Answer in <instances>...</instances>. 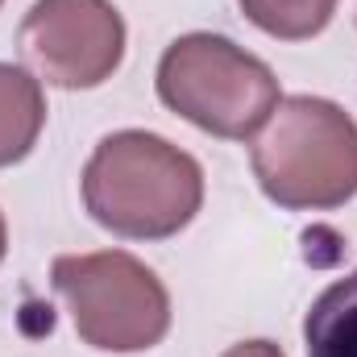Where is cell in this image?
Instances as JSON below:
<instances>
[{"instance_id": "1", "label": "cell", "mask_w": 357, "mask_h": 357, "mask_svg": "<svg viewBox=\"0 0 357 357\" xmlns=\"http://www.w3.org/2000/svg\"><path fill=\"white\" fill-rule=\"evenodd\" d=\"M204 204L199 162L146 129L108 133L84 167L88 216L129 241H167L183 233Z\"/></svg>"}, {"instance_id": "2", "label": "cell", "mask_w": 357, "mask_h": 357, "mask_svg": "<svg viewBox=\"0 0 357 357\" xmlns=\"http://www.w3.org/2000/svg\"><path fill=\"white\" fill-rule=\"evenodd\" d=\"M254 178L287 212H333L357 195V121L333 100L287 96L254 142Z\"/></svg>"}, {"instance_id": "3", "label": "cell", "mask_w": 357, "mask_h": 357, "mask_svg": "<svg viewBox=\"0 0 357 357\" xmlns=\"http://www.w3.org/2000/svg\"><path fill=\"white\" fill-rule=\"evenodd\" d=\"M158 100L195 129L250 142L278 108V79L266 63L220 33H183L158 59Z\"/></svg>"}, {"instance_id": "4", "label": "cell", "mask_w": 357, "mask_h": 357, "mask_svg": "<svg viewBox=\"0 0 357 357\" xmlns=\"http://www.w3.org/2000/svg\"><path fill=\"white\" fill-rule=\"evenodd\" d=\"M50 282L79 341L100 354H146L171 333V295L162 278L125 250L63 254L50 266Z\"/></svg>"}, {"instance_id": "5", "label": "cell", "mask_w": 357, "mask_h": 357, "mask_svg": "<svg viewBox=\"0 0 357 357\" xmlns=\"http://www.w3.org/2000/svg\"><path fill=\"white\" fill-rule=\"evenodd\" d=\"M38 79L67 91L100 88L125 59V21L112 0H38L17 33Z\"/></svg>"}, {"instance_id": "6", "label": "cell", "mask_w": 357, "mask_h": 357, "mask_svg": "<svg viewBox=\"0 0 357 357\" xmlns=\"http://www.w3.org/2000/svg\"><path fill=\"white\" fill-rule=\"evenodd\" d=\"M46 125V96L42 79H33L25 67L0 63V171L29 158Z\"/></svg>"}, {"instance_id": "7", "label": "cell", "mask_w": 357, "mask_h": 357, "mask_svg": "<svg viewBox=\"0 0 357 357\" xmlns=\"http://www.w3.org/2000/svg\"><path fill=\"white\" fill-rule=\"evenodd\" d=\"M307 357H357V270L337 278L303 316Z\"/></svg>"}, {"instance_id": "8", "label": "cell", "mask_w": 357, "mask_h": 357, "mask_svg": "<svg viewBox=\"0 0 357 357\" xmlns=\"http://www.w3.org/2000/svg\"><path fill=\"white\" fill-rule=\"evenodd\" d=\"M245 21L278 42H307L328 29L337 0H237Z\"/></svg>"}, {"instance_id": "9", "label": "cell", "mask_w": 357, "mask_h": 357, "mask_svg": "<svg viewBox=\"0 0 357 357\" xmlns=\"http://www.w3.org/2000/svg\"><path fill=\"white\" fill-rule=\"evenodd\" d=\"M220 357H287L274 341H241V345H233L229 354H220Z\"/></svg>"}, {"instance_id": "10", "label": "cell", "mask_w": 357, "mask_h": 357, "mask_svg": "<svg viewBox=\"0 0 357 357\" xmlns=\"http://www.w3.org/2000/svg\"><path fill=\"white\" fill-rule=\"evenodd\" d=\"M4 250H8V229H4V212H0V262H4Z\"/></svg>"}, {"instance_id": "11", "label": "cell", "mask_w": 357, "mask_h": 357, "mask_svg": "<svg viewBox=\"0 0 357 357\" xmlns=\"http://www.w3.org/2000/svg\"><path fill=\"white\" fill-rule=\"evenodd\" d=\"M0 4H4V0H0Z\"/></svg>"}]
</instances>
